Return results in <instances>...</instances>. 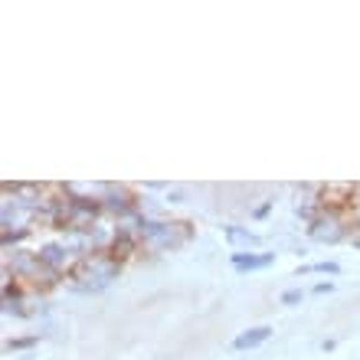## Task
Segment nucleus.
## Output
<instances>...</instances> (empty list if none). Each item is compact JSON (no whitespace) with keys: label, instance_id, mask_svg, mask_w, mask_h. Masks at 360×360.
Segmentation results:
<instances>
[{"label":"nucleus","instance_id":"20e7f679","mask_svg":"<svg viewBox=\"0 0 360 360\" xmlns=\"http://www.w3.org/2000/svg\"><path fill=\"white\" fill-rule=\"evenodd\" d=\"M37 256H39V262L49 269V272H63V269L72 262V252H69L63 243H49V246H43V249H37Z\"/></svg>","mask_w":360,"mask_h":360},{"label":"nucleus","instance_id":"f03ea898","mask_svg":"<svg viewBox=\"0 0 360 360\" xmlns=\"http://www.w3.org/2000/svg\"><path fill=\"white\" fill-rule=\"evenodd\" d=\"M308 233H311L314 243H341V239H347V219H344L341 210L324 207L318 219L308 226Z\"/></svg>","mask_w":360,"mask_h":360},{"label":"nucleus","instance_id":"39448f33","mask_svg":"<svg viewBox=\"0 0 360 360\" xmlns=\"http://www.w3.org/2000/svg\"><path fill=\"white\" fill-rule=\"evenodd\" d=\"M272 266V252H233V269L239 272H252V269Z\"/></svg>","mask_w":360,"mask_h":360},{"label":"nucleus","instance_id":"9b49d317","mask_svg":"<svg viewBox=\"0 0 360 360\" xmlns=\"http://www.w3.org/2000/svg\"><path fill=\"white\" fill-rule=\"evenodd\" d=\"M167 203H184V190H167Z\"/></svg>","mask_w":360,"mask_h":360},{"label":"nucleus","instance_id":"1a4fd4ad","mask_svg":"<svg viewBox=\"0 0 360 360\" xmlns=\"http://www.w3.org/2000/svg\"><path fill=\"white\" fill-rule=\"evenodd\" d=\"M302 302V288H288V292H282V304H298Z\"/></svg>","mask_w":360,"mask_h":360},{"label":"nucleus","instance_id":"f257e3e1","mask_svg":"<svg viewBox=\"0 0 360 360\" xmlns=\"http://www.w3.org/2000/svg\"><path fill=\"white\" fill-rule=\"evenodd\" d=\"M122 275V259L115 256H86L79 259L72 275H69V288L79 295H95L108 288Z\"/></svg>","mask_w":360,"mask_h":360},{"label":"nucleus","instance_id":"7ed1b4c3","mask_svg":"<svg viewBox=\"0 0 360 360\" xmlns=\"http://www.w3.org/2000/svg\"><path fill=\"white\" fill-rule=\"evenodd\" d=\"M102 210L115 213L118 219H128V217H134V213H138V210H134L131 193H128L124 187H115V184H108V190H105V197H102Z\"/></svg>","mask_w":360,"mask_h":360},{"label":"nucleus","instance_id":"423d86ee","mask_svg":"<svg viewBox=\"0 0 360 360\" xmlns=\"http://www.w3.org/2000/svg\"><path fill=\"white\" fill-rule=\"evenodd\" d=\"M269 334H272L269 324H262V328H249V331H243L236 341H233V351H252V347H259V344L269 341Z\"/></svg>","mask_w":360,"mask_h":360},{"label":"nucleus","instance_id":"6e6552de","mask_svg":"<svg viewBox=\"0 0 360 360\" xmlns=\"http://www.w3.org/2000/svg\"><path fill=\"white\" fill-rule=\"evenodd\" d=\"M308 272H328V275H338L341 269H338V262H318V266H304L298 275H308Z\"/></svg>","mask_w":360,"mask_h":360},{"label":"nucleus","instance_id":"9d476101","mask_svg":"<svg viewBox=\"0 0 360 360\" xmlns=\"http://www.w3.org/2000/svg\"><path fill=\"white\" fill-rule=\"evenodd\" d=\"M33 341H37V338H20V341H10V344H7V351H20V347H30Z\"/></svg>","mask_w":360,"mask_h":360},{"label":"nucleus","instance_id":"ddd939ff","mask_svg":"<svg viewBox=\"0 0 360 360\" xmlns=\"http://www.w3.org/2000/svg\"><path fill=\"white\" fill-rule=\"evenodd\" d=\"M354 246H357V249H360V236H354Z\"/></svg>","mask_w":360,"mask_h":360},{"label":"nucleus","instance_id":"0eeeda50","mask_svg":"<svg viewBox=\"0 0 360 360\" xmlns=\"http://www.w3.org/2000/svg\"><path fill=\"white\" fill-rule=\"evenodd\" d=\"M226 239L233 249H256L259 246L256 233H249V229H243V226H226Z\"/></svg>","mask_w":360,"mask_h":360},{"label":"nucleus","instance_id":"f8f14e48","mask_svg":"<svg viewBox=\"0 0 360 360\" xmlns=\"http://www.w3.org/2000/svg\"><path fill=\"white\" fill-rule=\"evenodd\" d=\"M331 288H334L331 282H318L314 285V295H324V292H331Z\"/></svg>","mask_w":360,"mask_h":360}]
</instances>
